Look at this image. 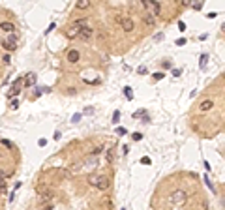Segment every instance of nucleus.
I'll list each match as a JSON object with an SVG mask.
<instances>
[{
	"label": "nucleus",
	"mask_w": 225,
	"mask_h": 210,
	"mask_svg": "<svg viewBox=\"0 0 225 210\" xmlns=\"http://www.w3.org/2000/svg\"><path fill=\"white\" fill-rule=\"evenodd\" d=\"M88 184L92 188H98V189H107L109 188V178L105 175H90L88 176Z\"/></svg>",
	"instance_id": "f257e3e1"
},
{
	"label": "nucleus",
	"mask_w": 225,
	"mask_h": 210,
	"mask_svg": "<svg viewBox=\"0 0 225 210\" xmlns=\"http://www.w3.org/2000/svg\"><path fill=\"white\" fill-rule=\"evenodd\" d=\"M167 201H169L171 204H175V207H184V204H186V201H188V193L182 191V189H178V191H175L173 195H169Z\"/></svg>",
	"instance_id": "f03ea898"
},
{
	"label": "nucleus",
	"mask_w": 225,
	"mask_h": 210,
	"mask_svg": "<svg viewBox=\"0 0 225 210\" xmlns=\"http://www.w3.org/2000/svg\"><path fill=\"white\" fill-rule=\"evenodd\" d=\"M141 4H143V8L148 11V13H152V15H160V11H161V6H160V2H156V0H141Z\"/></svg>",
	"instance_id": "7ed1b4c3"
},
{
	"label": "nucleus",
	"mask_w": 225,
	"mask_h": 210,
	"mask_svg": "<svg viewBox=\"0 0 225 210\" xmlns=\"http://www.w3.org/2000/svg\"><path fill=\"white\" fill-rule=\"evenodd\" d=\"M77 38L81 39V41H90V39L94 38V28H92V26H88V25L81 26V28H79Z\"/></svg>",
	"instance_id": "20e7f679"
},
{
	"label": "nucleus",
	"mask_w": 225,
	"mask_h": 210,
	"mask_svg": "<svg viewBox=\"0 0 225 210\" xmlns=\"http://www.w3.org/2000/svg\"><path fill=\"white\" fill-rule=\"evenodd\" d=\"M120 26H122V30H124L126 34H129V32H133V28H135V23H133L131 17H126V19L120 21Z\"/></svg>",
	"instance_id": "39448f33"
},
{
	"label": "nucleus",
	"mask_w": 225,
	"mask_h": 210,
	"mask_svg": "<svg viewBox=\"0 0 225 210\" xmlns=\"http://www.w3.org/2000/svg\"><path fill=\"white\" fill-rule=\"evenodd\" d=\"M143 23L147 26H150V28H154V26H156V15H152V13H143Z\"/></svg>",
	"instance_id": "423d86ee"
},
{
	"label": "nucleus",
	"mask_w": 225,
	"mask_h": 210,
	"mask_svg": "<svg viewBox=\"0 0 225 210\" xmlns=\"http://www.w3.org/2000/svg\"><path fill=\"white\" fill-rule=\"evenodd\" d=\"M66 56H68V62H72V64H77L79 58H81V53H79L77 49H69Z\"/></svg>",
	"instance_id": "0eeeda50"
},
{
	"label": "nucleus",
	"mask_w": 225,
	"mask_h": 210,
	"mask_svg": "<svg viewBox=\"0 0 225 210\" xmlns=\"http://www.w3.org/2000/svg\"><path fill=\"white\" fill-rule=\"evenodd\" d=\"M39 201H41L43 204L49 203V201H53V191H51V189H43V191L39 193Z\"/></svg>",
	"instance_id": "6e6552de"
},
{
	"label": "nucleus",
	"mask_w": 225,
	"mask_h": 210,
	"mask_svg": "<svg viewBox=\"0 0 225 210\" xmlns=\"http://www.w3.org/2000/svg\"><path fill=\"white\" fill-rule=\"evenodd\" d=\"M77 34H79V26H75V25H72L68 30H66V36H68V39H75V38H77Z\"/></svg>",
	"instance_id": "1a4fd4ad"
},
{
	"label": "nucleus",
	"mask_w": 225,
	"mask_h": 210,
	"mask_svg": "<svg viewBox=\"0 0 225 210\" xmlns=\"http://www.w3.org/2000/svg\"><path fill=\"white\" fill-rule=\"evenodd\" d=\"M0 30H4L6 34H10V32H15V25H13V23H8V21H4L2 25H0Z\"/></svg>",
	"instance_id": "9d476101"
},
{
	"label": "nucleus",
	"mask_w": 225,
	"mask_h": 210,
	"mask_svg": "<svg viewBox=\"0 0 225 210\" xmlns=\"http://www.w3.org/2000/svg\"><path fill=\"white\" fill-rule=\"evenodd\" d=\"M0 45H2V49H6L8 53L17 49V43H13V41H0Z\"/></svg>",
	"instance_id": "9b49d317"
},
{
	"label": "nucleus",
	"mask_w": 225,
	"mask_h": 210,
	"mask_svg": "<svg viewBox=\"0 0 225 210\" xmlns=\"http://www.w3.org/2000/svg\"><path fill=\"white\" fill-rule=\"evenodd\" d=\"M34 85H36V73H28L26 79H25V86L30 88V86H34Z\"/></svg>",
	"instance_id": "f8f14e48"
},
{
	"label": "nucleus",
	"mask_w": 225,
	"mask_h": 210,
	"mask_svg": "<svg viewBox=\"0 0 225 210\" xmlns=\"http://www.w3.org/2000/svg\"><path fill=\"white\" fill-rule=\"evenodd\" d=\"M212 107H214V101H212V100H204V101H201V103H199V109L201 111H210Z\"/></svg>",
	"instance_id": "ddd939ff"
},
{
	"label": "nucleus",
	"mask_w": 225,
	"mask_h": 210,
	"mask_svg": "<svg viewBox=\"0 0 225 210\" xmlns=\"http://www.w3.org/2000/svg\"><path fill=\"white\" fill-rule=\"evenodd\" d=\"M77 10H88L90 8V0H77Z\"/></svg>",
	"instance_id": "4468645a"
},
{
	"label": "nucleus",
	"mask_w": 225,
	"mask_h": 210,
	"mask_svg": "<svg viewBox=\"0 0 225 210\" xmlns=\"http://www.w3.org/2000/svg\"><path fill=\"white\" fill-rule=\"evenodd\" d=\"M19 83H21V81H17V83H15V86L10 90V92H8V98H15L19 92H21V88H19Z\"/></svg>",
	"instance_id": "2eb2a0df"
},
{
	"label": "nucleus",
	"mask_w": 225,
	"mask_h": 210,
	"mask_svg": "<svg viewBox=\"0 0 225 210\" xmlns=\"http://www.w3.org/2000/svg\"><path fill=\"white\" fill-rule=\"evenodd\" d=\"M0 188L6 189V173L4 171H0Z\"/></svg>",
	"instance_id": "dca6fc26"
},
{
	"label": "nucleus",
	"mask_w": 225,
	"mask_h": 210,
	"mask_svg": "<svg viewBox=\"0 0 225 210\" xmlns=\"http://www.w3.org/2000/svg\"><path fill=\"white\" fill-rule=\"evenodd\" d=\"M86 23H88V21H86V19H85V17H83V19H77V21H75V23H73V25H75V26H79V28H81V26H85V25H86Z\"/></svg>",
	"instance_id": "f3484780"
},
{
	"label": "nucleus",
	"mask_w": 225,
	"mask_h": 210,
	"mask_svg": "<svg viewBox=\"0 0 225 210\" xmlns=\"http://www.w3.org/2000/svg\"><path fill=\"white\" fill-rule=\"evenodd\" d=\"M101 152H103V146H96V148L92 150V154H94V156H100Z\"/></svg>",
	"instance_id": "a211bd4d"
},
{
	"label": "nucleus",
	"mask_w": 225,
	"mask_h": 210,
	"mask_svg": "<svg viewBox=\"0 0 225 210\" xmlns=\"http://www.w3.org/2000/svg\"><path fill=\"white\" fill-rule=\"evenodd\" d=\"M2 60H4V64H10V62H11V56H10V53H8V54H4V56H2Z\"/></svg>",
	"instance_id": "6ab92c4d"
},
{
	"label": "nucleus",
	"mask_w": 225,
	"mask_h": 210,
	"mask_svg": "<svg viewBox=\"0 0 225 210\" xmlns=\"http://www.w3.org/2000/svg\"><path fill=\"white\" fill-rule=\"evenodd\" d=\"M8 41H13V43H15V41H17V36H15L13 32H10V36H8Z\"/></svg>",
	"instance_id": "aec40b11"
},
{
	"label": "nucleus",
	"mask_w": 225,
	"mask_h": 210,
	"mask_svg": "<svg viewBox=\"0 0 225 210\" xmlns=\"http://www.w3.org/2000/svg\"><path fill=\"white\" fill-rule=\"evenodd\" d=\"M191 4H193V0H182V6L184 8H189Z\"/></svg>",
	"instance_id": "412c9836"
},
{
	"label": "nucleus",
	"mask_w": 225,
	"mask_h": 210,
	"mask_svg": "<svg viewBox=\"0 0 225 210\" xmlns=\"http://www.w3.org/2000/svg\"><path fill=\"white\" fill-rule=\"evenodd\" d=\"M10 107H11L13 111H15V109H19V101H17V100H13V101H11V105H10Z\"/></svg>",
	"instance_id": "4be33fe9"
},
{
	"label": "nucleus",
	"mask_w": 225,
	"mask_h": 210,
	"mask_svg": "<svg viewBox=\"0 0 225 210\" xmlns=\"http://www.w3.org/2000/svg\"><path fill=\"white\" fill-rule=\"evenodd\" d=\"M154 79H156V81H160V79H163V73H161V71H158V73H154Z\"/></svg>",
	"instance_id": "5701e85b"
},
{
	"label": "nucleus",
	"mask_w": 225,
	"mask_h": 210,
	"mask_svg": "<svg viewBox=\"0 0 225 210\" xmlns=\"http://www.w3.org/2000/svg\"><path fill=\"white\" fill-rule=\"evenodd\" d=\"M143 139V135H141V133H133V141H141Z\"/></svg>",
	"instance_id": "b1692460"
},
{
	"label": "nucleus",
	"mask_w": 225,
	"mask_h": 210,
	"mask_svg": "<svg viewBox=\"0 0 225 210\" xmlns=\"http://www.w3.org/2000/svg\"><path fill=\"white\" fill-rule=\"evenodd\" d=\"M124 94H126V96L129 98V100H131V98H133V94H131V90H129V88H126V90H124Z\"/></svg>",
	"instance_id": "393cba45"
},
{
	"label": "nucleus",
	"mask_w": 225,
	"mask_h": 210,
	"mask_svg": "<svg viewBox=\"0 0 225 210\" xmlns=\"http://www.w3.org/2000/svg\"><path fill=\"white\" fill-rule=\"evenodd\" d=\"M116 133L118 135H126V129L124 128H116Z\"/></svg>",
	"instance_id": "a878e982"
},
{
	"label": "nucleus",
	"mask_w": 225,
	"mask_h": 210,
	"mask_svg": "<svg viewBox=\"0 0 225 210\" xmlns=\"http://www.w3.org/2000/svg\"><path fill=\"white\" fill-rule=\"evenodd\" d=\"M2 145H4V146H8V148H11V146H13L10 141H6V139H2Z\"/></svg>",
	"instance_id": "bb28decb"
},
{
	"label": "nucleus",
	"mask_w": 225,
	"mask_h": 210,
	"mask_svg": "<svg viewBox=\"0 0 225 210\" xmlns=\"http://www.w3.org/2000/svg\"><path fill=\"white\" fill-rule=\"evenodd\" d=\"M66 94H72V96H73V94H77V90H75L73 86H72V88H68V90H66Z\"/></svg>",
	"instance_id": "cd10ccee"
},
{
	"label": "nucleus",
	"mask_w": 225,
	"mask_h": 210,
	"mask_svg": "<svg viewBox=\"0 0 225 210\" xmlns=\"http://www.w3.org/2000/svg\"><path fill=\"white\" fill-rule=\"evenodd\" d=\"M141 163H143V165H150V158H143V160H141Z\"/></svg>",
	"instance_id": "c85d7f7f"
},
{
	"label": "nucleus",
	"mask_w": 225,
	"mask_h": 210,
	"mask_svg": "<svg viewBox=\"0 0 225 210\" xmlns=\"http://www.w3.org/2000/svg\"><path fill=\"white\" fill-rule=\"evenodd\" d=\"M178 28H180V30H182V32H184V30H186V25H184V23L180 21V23H178Z\"/></svg>",
	"instance_id": "c756f323"
},
{
	"label": "nucleus",
	"mask_w": 225,
	"mask_h": 210,
	"mask_svg": "<svg viewBox=\"0 0 225 210\" xmlns=\"http://www.w3.org/2000/svg\"><path fill=\"white\" fill-rule=\"evenodd\" d=\"M107 160L113 161V150H109V152H107Z\"/></svg>",
	"instance_id": "7c9ffc66"
},
{
	"label": "nucleus",
	"mask_w": 225,
	"mask_h": 210,
	"mask_svg": "<svg viewBox=\"0 0 225 210\" xmlns=\"http://www.w3.org/2000/svg\"><path fill=\"white\" fill-rule=\"evenodd\" d=\"M191 6H193V10H197V11L201 10V4H199V2H197V4H191Z\"/></svg>",
	"instance_id": "2f4dec72"
},
{
	"label": "nucleus",
	"mask_w": 225,
	"mask_h": 210,
	"mask_svg": "<svg viewBox=\"0 0 225 210\" xmlns=\"http://www.w3.org/2000/svg\"><path fill=\"white\" fill-rule=\"evenodd\" d=\"M72 120H73V122H79V120H81V114H75V116L72 118Z\"/></svg>",
	"instance_id": "473e14b6"
},
{
	"label": "nucleus",
	"mask_w": 225,
	"mask_h": 210,
	"mask_svg": "<svg viewBox=\"0 0 225 210\" xmlns=\"http://www.w3.org/2000/svg\"><path fill=\"white\" fill-rule=\"evenodd\" d=\"M118 116H120V113L116 111V113H114V118H113V122H118Z\"/></svg>",
	"instance_id": "72a5a7b5"
}]
</instances>
